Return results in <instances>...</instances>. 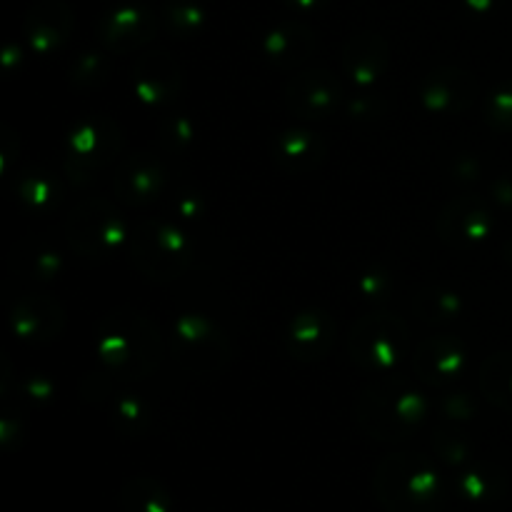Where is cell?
<instances>
[{
    "instance_id": "obj_1",
    "label": "cell",
    "mask_w": 512,
    "mask_h": 512,
    "mask_svg": "<svg viewBox=\"0 0 512 512\" xmlns=\"http://www.w3.org/2000/svg\"><path fill=\"white\" fill-rule=\"evenodd\" d=\"M293 3H300V5H305V8H310V5H318V3H323V0H293Z\"/></svg>"
}]
</instances>
